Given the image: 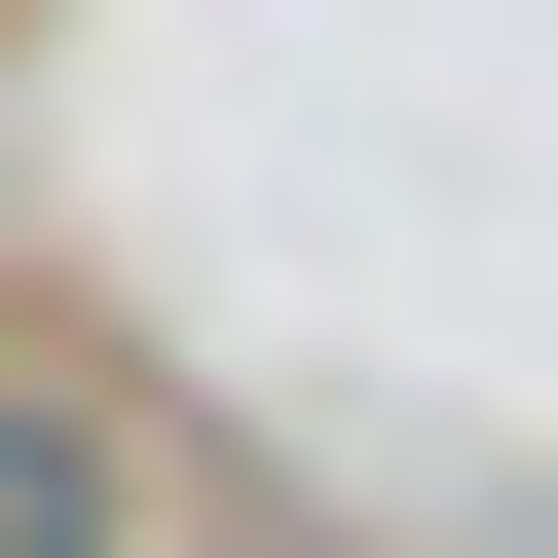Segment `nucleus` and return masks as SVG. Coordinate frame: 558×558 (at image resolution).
Returning <instances> with one entry per match:
<instances>
[{"label": "nucleus", "instance_id": "1", "mask_svg": "<svg viewBox=\"0 0 558 558\" xmlns=\"http://www.w3.org/2000/svg\"><path fill=\"white\" fill-rule=\"evenodd\" d=\"M0 558H112V410H0Z\"/></svg>", "mask_w": 558, "mask_h": 558}]
</instances>
